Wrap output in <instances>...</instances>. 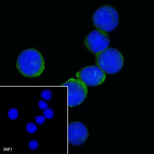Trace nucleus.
<instances>
[{
	"instance_id": "nucleus-6",
	"label": "nucleus",
	"mask_w": 154,
	"mask_h": 154,
	"mask_svg": "<svg viewBox=\"0 0 154 154\" xmlns=\"http://www.w3.org/2000/svg\"><path fill=\"white\" fill-rule=\"evenodd\" d=\"M76 77L86 85L94 86L103 83L106 78L105 72L95 65L86 66L77 72Z\"/></svg>"
},
{
	"instance_id": "nucleus-8",
	"label": "nucleus",
	"mask_w": 154,
	"mask_h": 154,
	"mask_svg": "<svg viewBox=\"0 0 154 154\" xmlns=\"http://www.w3.org/2000/svg\"><path fill=\"white\" fill-rule=\"evenodd\" d=\"M40 96L43 99L48 101L51 99L52 96L51 91L49 89H45L43 90L41 92Z\"/></svg>"
},
{
	"instance_id": "nucleus-5",
	"label": "nucleus",
	"mask_w": 154,
	"mask_h": 154,
	"mask_svg": "<svg viewBox=\"0 0 154 154\" xmlns=\"http://www.w3.org/2000/svg\"><path fill=\"white\" fill-rule=\"evenodd\" d=\"M110 42V38L107 33L99 29L94 30L90 32L84 41L87 49L96 54L106 49Z\"/></svg>"
},
{
	"instance_id": "nucleus-11",
	"label": "nucleus",
	"mask_w": 154,
	"mask_h": 154,
	"mask_svg": "<svg viewBox=\"0 0 154 154\" xmlns=\"http://www.w3.org/2000/svg\"><path fill=\"white\" fill-rule=\"evenodd\" d=\"M43 114L44 116L46 118L50 119L53 117L54 112L51 108L47 107L43 111Z\"/></svg>"
},
{
	"instance_id": "nucleus-7",
	"label": "nucleus",
	"mask_w": 154,
	"mask_h": 154,
	"mask_svg": "<svg viewBox=\"0 0 154 154\" xmlns=\"http://www.w3.org/2000/svg\"><path fill=\"white\" fill-rule=\"evenodd\" d=\"M89 136V132L86 126L77 121L70 123L68 127V140L69 143L74 146L83 144Z\"/></svg>"
},
{
	"instance_id": "nucleus-10",
	"label": "nucleus",
	"mask_w": 154,
	"mask_h": 154,
	"mask_svg": "<svg viewBox=\"0 0 154 154\" xmlns=\"http://www.w3.org/2000/svg\"><path fill=\"white\" fill-rule=\"evenodd\" d=\"M8 117L12 120H15L18 117V112L17 110L14 108L10 109L8 112Z\"/></svg>"
},
{
	"instance_id": "nucleus-2",
	"label": "nucleus",
	"mask_w": 154,
	"mask_h": 154,
	"mask_svg": "<svg viewBox=\"0 0 154 154\" xmlns=\"http://www.w3.org/2000/svg\"><path fill=\"white\" fill-rule=\"evenodd\" d=\"M95 62L97 66L104 72L114 74L122 68L124 59L122 53L117 49L109 47L96 54Z\"/></svg>"
},
{
	"instance_id": "nucleus-12",
	"label": "nucleus",
	"mask_w": 154,
	"mask_h": 154,
	"mask_svg": "<svg viewBox=\"0 0 154 154\" xmlns=\"http://www.w3.org/2000/svg\"><path fill=\"white\" fill-rule=\"evenodd\" d=\"M29 148L31 150L35 151L37 149L38 147V144L36 140H31L28 144Z\"/></svg>"
},
{
	"instance_id": "nucleus-4",
	"label": "nucleus",
	"mask_w": 154,
	"mask_h": 154,
	"mask_svg": "<svg viewBox=\"0 0 154 154\" xmlns=\"http://www.w3.org/2000/svg\"><path fill=\"white\" fill-rule=\"evenodd\" d=\"M62 84L67 87L68 102L69 107H73L80 105L87 97V87L78 79L72 78Z\"/></svg>"
},
{
	"instance_id": "nucleus-1",
	"label": "nucleus",
	"mask_w": 154,
	"mask_h": 154,
	"mask_svg": "<svg viewBox=\"0 0 154 154\" xmlns=\"http://www.w3.org/2000/svg\"><path fill=\"white\" fill-rule=\"evenodd\" d=\"M16 66L19 72L24 76L36 77L43 73L45 62L40 52L32 47L21 52L17 58Z\"/></svg>"
},
{
	"instance_id": "nucleus-14",
	"label": "nucleus",
	"mask_w": 154,
	"mask_h": 154,
	"mask_svg": "<svg viewBox=\"0 0 154 154\" xmlns=\"http://www.w3.org/2000/svg\"><path fill=\"white\" fill-rule=\"evenodd\" d=\"M35 120L38 124H42L45 121V118L44 116L40 115L36 116L35 118Z\"/></svg>"
},
{
	"instance_id": "nucleus-9",
	"label": "nucleus",
	"mask_w": 154,
	"mask_h": 154,
	"mask_svg": "<svg viewBox=\"0 0 154 154\" xmlns=\"http://www.w3.org/2000/svg\"><path fill=\"white\" fill-rule=\"evenodd\" d=\"M36 125L32 122L28 123L27 125L26 129L28 132L30 133H33L37 129Z\"/></svg>"
},
{
	"instance_id": "nucleus-13",
	"label": "nucleus",
	"mask_w": 154,
	"mask_h": 154,
	"mask_svg": "<svg viewBox=\"0 0 154 154\" xmlns=\"http://www.w3.org/2000/svg\"><path fill=\"white\" fill-rule=\"evenodd\" d=\"M38 105L39 108L42 110L46 109L47 107L48 104L46 102L41 100L38 101Z\"/></svg>"
},
{
	"instance_id": "nucleus-3",
	"label": "nucleus",
	"mask_w": 154,
	"mask_h": 154,
	"mask_svg": "<svg viewBox=\"0 0 154 154\" xmlns=\"http://www.w3.org/2000/svg\"><path fill=\"white\" fill-rule=\"evenodd\" d=\"M92 20L94 25L98 29L108 32L112 31L117 27L119 16L114 8L104 5L95 12L92 16Z\"/></svg>"
}]
</instances>
